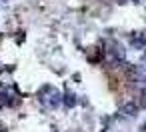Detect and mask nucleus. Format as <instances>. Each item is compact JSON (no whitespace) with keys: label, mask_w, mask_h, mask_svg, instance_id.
<instances>
[{"label":"nucleus","mask_w":146,"mask_h":132,"mask_svg":"<svg viewBox=\"0 0 146 132\" xmlns=\"http://www.w3.org/2000/svg\"><path fill=\"white\" fill-rule=\"evenodd\" d=\"M64 102H66V106H74V104H76V100H74L72 94H66V96H64Z\"/></svg>","instance_id":"3"},{"label":"nucleus","mask_w":146,"mask_h":132,"mask_svg":"<svg viewBox=\"0 0 146 132\" xmlns=\"http://www.w3.org/2000/svg\"><path fill=\"white\" fill-rule=\"evenodd\" d=\"M138 106H146V90L142 92V100H140V104Z\"/></svg>","instance_id":"4"},{"label":"nucleus","mask_w":146,"mask_h":132,"mask_svg":"<svg viewBox=\"0 0 146 132\" xmlns=\"http://www.w3.org/2000/svg\"><path fill=\"white\" fill-rule=\"evenodd\" d=\"M142 130H144V132H146V124H144V126H142Z\"/></svg>","instance_id":"5"},{"label":"nucleus","mask_w":146,"mask_h":132,"mask_svg":"<svg viewBox=\"0 0 146 132\" xmlns=\"http://www.w3.org/2000/svg\"><path fill=\"white\" fill-rule=\"evenodd\" d=\"M138 104H134V102H128V104H124L122 106V110H120V114H124V116H134L136 112H138Z\"/></svg>","instance_id":"2"},{"label":"nucleus","mask_w":146,"mask_h":132,"mask_svg":"<svg viewBox=\"0 0 146 132\" xmlns=\"http://www.w3.org/2000/svg\"><path fill=\"white\" fill-rule=\"evenodd\" d=\"M108 54H110V58H114V60H124V48H122L120 44H116V42L110 44Z\"/></svg>","instance_id":"1"}]
</instances>
